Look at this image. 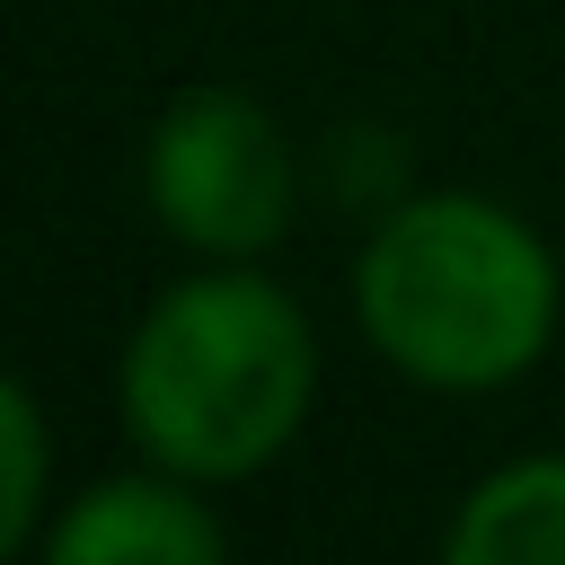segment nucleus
<instances>
[{"label":"nucleus","instance_id":"f257e3e1","mask_svg":"<svg viewBox=\"0 0 565 565\" xmlns=\"http://www.w3.org/2000/svg\"><path fill=\"white\" fill-rule=\"evenodd\" d=\"M309 388H318L309 318L265 274H203L159 291L115 371L124 433L177 477L265 468L300 433Z\"/></svg>","mask_w":565,"mask_h":565},{"label":"nucleus","instance_id":"f03ea898","mask_svg":"<svg viewBox=\"0 0 565 565\" xmlns=\"http://www.w3.org/2000/svg\"><path fill=\"white\" fill-rule=\"evenodd\" d=\"M371 344L424 388H503L547 353L556 265L486 194H415L380 212L353 274Z\"/></svg>","mask_w":565,"mask_h":565},{"label":"nucleus","instance_id":"7ed1b4c3","mask_svg":"<svg viewBox=\"0 0 565 565\" xmlns=\"http://www.w3.org/2000/svg\"><path fill=\"white\" fill-rule=\"evenodd\" d=\"M150 212L203 256H265L291 230L282 124L238 88H185L150 132Z\"/></svg>","mask_w":565,"mask_h":565},{"label":"nucleus","instance_id":"20e7f679","mask_svg":"<svg viewBox=\"0 0 565 565\" xmlns=\"http://www.w3.org/2000/svg\"><path fill=\"white\" fill-rule=\"evenodd\" d=\"M221 547V521L168 477H115L79 494L44 539L53 565H212Z\"/></svg>","mask_w":565,"mask_h":565},{"label":"nucleus","instance_id":"39448f33","mask_svg":"<svg viewBox=\"0 0 565 565\" xmlns=\"http://www.w3.org/2000/svg\"><path fill=\"white\" fill-rule=\"evenodd\" d=\"M450 565H565V459H512L468 486Z\"/></svg>","mask_w":565,"mask_h":565},{"label":"nucleus","instance_id":"423d86ee","mask_svg":"<svg viewBox=\"0 0 565 565\" xmlns=\"http://www.w3.org/2000/svg\"><path fill=\"white\" fill-rule=\"evenodd\" d=\"M0 547H26L44 503V415L26 388H0Z\"/></svg>","mask_w":565,"mask_h":565}]
</instances>
